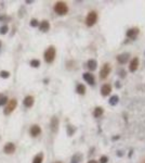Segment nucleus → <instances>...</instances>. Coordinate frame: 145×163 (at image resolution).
<instances>
[{"mask_svg":"<svg viewBox=\"0 0 145 163\" xmlns=\"http://www.w3.org/2000/svg\"><path fill=\"white\" fill-rule=\"evenodd\" d=\"M80 159H81V155H80L79 153H76V155H73V158H71V163H79Z\"/></svg>","mask_w":145,"mask_h":163,"instance_id":"obj_21","label":"nucleus"},{"mask_svg":"<svg viewBox=\"0 0 145 163\" xmlns=\"http://www.w3.org/2000/svg\"><path fill=\"white\" fill-rule=\"evenodd\" d=\"M118 101H119V97L117 96V95H114V96H112L111 98H109V100H108V103L111 104V106H116L117 103H118Z\"/></svg>","mask_w":145,"mask_h":163,"instance_id":"obj_17","label":"nucleus"},{"mask_svg":"<svg viewBox=\"0 0 145 163\" xmlns=\"http://www.w3.org/2000/svg\"><path fill=\"white\" fill-rule=\"evenodd\" d=\"M55 163H61V162H55Z\"/></svg>","mask_w":145,"mask_h":163,"instance_id":"obj_35","label":"nucleus"},{"mask_svg":"<svg viewBox=\"0 0 145 163\" xmlns=\"http://www.w3.org/2000/svg\"><path fill=\"white\" fill-rule=\"evenodd\" d=\"M109 73H111V66H109L108 63H105L102 66L101 71H100V77L102 78V80H105L108 75H109Z\"/></svg>","mask_w":145,"mask_h":163,"instance_id":"obj_5","label":"nucleus"},{"mask_svg":"<svg viewBox=\"0 0 145 163\" xmlns=\"http://www.w3.org/2000/svg\"><path fill=\"white\" fill-rule=\"evenodd\" d=\"M42 160H43V153H39V155H37L34 158L33 163H42Z\"/></svg>","mask_w":145,"mask_h":163,"instance_id":"obj_20","label":"nucleus"},{"mask_svg":"<svg viewBox=\"0 0 145 163\" xmlns=\"http://www.w3.org/2000/svg\"><path fill=\"white\" fill-rule=\"evenodd\" d=\"M1 46H2V43H1V40H0V50H1Z\"/></svg>","mask_w":145,"mask_h":163,"instance_id":"obj_33","label":"nucleus"},{"mask_svg":"<svg viewBox=\"0 0 145 163\" xmlns=\"http://www.w3.org/2000/svg\"><path fill=\"white\" fill-rule=\"evenodd\" d=\"M138 68H139V59L138 58H133L130 62V65H129V71L131 73H133V72L137 71Z\"/></svg>","mask_w":145,"mask_h":163,"instance_id":"obj_12","label":"nucleus"},{"mask_svg":"<svg viewBox=\"0 0 145 163\" xmlns=\"http://www.w3.org/2000/svg\"><path fill=\"white\" fill-rule=\"evenodd\" d=\"M88 163H99V162L95 160H90V161H88Z\"/></svg>","mask_w":145,"mask_h":163,"instance_id":"obj_32","label":"nucleus"},{"mask_svg":"<svg viewBox=\"0 0 145 163\" xmlns=\"http://www.w3.org/2000/svg\"><path fill=\"white\" fill-rule=\"evenodd\" d=\"M30 26H31V27H37V26H39L38 21L36 20V19H31V20H30Z\"/></svg>","mask_w":145,"mask_h":163,"instance_id":"obj_26","label":"nucleus"},{"mask_svg":"<svg viewBox=\"0 0 145 163\" xmlns=\"http://www.w3.org/2000/svg\"><path fill=\"white\" fill-rule=\"evenodd\" d=\"M74 132H75V128H73V127H71V125L67 126V134H68V136H73Z\"/></svg>","mask_w":145,"mask_h":163,"instance_id":"obj_27","label":"nucleus"},{"mask_svg":"<svg viewBox=\"0 0 145 163\" xmlns=\"http://www.w3.org/2000/svg\"><path fill=\"white\" fill-rule=\"evenodd\" d=\"M104 113V110H103V108H101V107H97V108L94 109V112H93V116L94 117H100L101 115Z\"/></svg>","mask_w":145,"mask_h":163,"instance_id":"obj_19","label":"nucleus"},{"mask_svg":"<svg viewBox=\"0 0 145 163\" xmlns=\"http://www.w3.org/2000/svg\"><path fill=\"white\" fill-rule=\"evenodd\" d=\"M9 31V26L8 25H3L0 27V34L1 35H6Z\"/></svg>","mask_w":145,"mask_h":163,"instance_id":"obj_24","label":"nucleus"},{"mask_svg":"<svg viewBox=\"0 0 145 163\" xmlns=\"http://www.w3.org/2000/svg\"><path fill=\"white\" fill-rule=\"evenodd\" d=\"M83 80H85L86 82H87V83L89 84V85L93 86L94 84H95V80H94L93 74L89 73V72H86V73H83Z\"/></svg>","mask_w":145,"mask_h":163,"instance_id":"obj_7","label":"nucleus"},{"mask_svg":"<svg viewBox=\"0 0 145 163\" xmlns=\"http://www.w3.org/2000/svg\"><path fill=\"white\" fill-rule=\"evenodd\" d=\"M87 66H88V69L90 72H93L97 70V60H94V59H90V60L88 61V63H87Z\"/></svg>","mask_w":145,"mask_h":163,"instance_id":"obj_16","label":"nucleus"},{"mask_svg":"<svg viewBox=\"0 0 145 163\" xmlns=\"http://www.w3.org/2000/svg\"><path fill=\"white\" fill-rule=\"evenodd\" d=\"M34 102H35V98L33 97V96H26L23 100V104L26 108H31L33 104H34Z\"/></svg>","mask_w":145,"mask_h":163,"instance_id":"obj_13","label":"nucleus"},{"mask_svg":"<svg viewBox=\"0 0 145 163\" xmlns=\"http://www.w3.org/2000/svg\"><path fill=\"white\" fill-rule=\"evenodd\" d=\"M138 35H139V29H137V27L128 29L127 33H126V36L128 38H130V39H135Z\"/></svg>","mask_w":145,"mask_h":163,"instance_id":"obj_9","label":"nucleus"},{"mask_svg":"<svg viewBox=\"0 0 145 163\" xmlns=\"http://www.w3.org/2000/svg\"><path fill=\"white\" fill-rule=\"evenodd\" d=\"M29 133H30L33 137H37L38 135H40V133H41V128H40L39 125H33L29 129Z\"/></svg>","mask_w":145,"mask_h":163,"instance_id":"obj_14","label":"nucleus"},{"mask_svg":"<svg viewBox=\"0 0 145 163\" xmlns=\"http://www.w3.org/2000/svg\"><path fill=\"white\" fill-rule=\"evenodd\" d=\"M76 92L77 94L79 95H85L86 94V86L83 84H78L76 87Z\"/></svg>","mask_w":145,"mask_h":163,"instance_id":"obj_18","label":"nucleus"},{"mask_svg":"<svg viewBox=\"0 0 145 163\" xmlns=\"http://www.w3.org/2000/svg\"><path fill=\"white\" fill-rule=\"evenodd\" d=\"M8 101H9L8 97H7V96H2V97L0 98V107L4 106L6 103H8Z\"/></svg>","mask_w":145,"mask_h":163,"instance_id":"obj_25","label":"nucleus"},{"mask_svg":"<svg viewBox=\"0 0 145 163\" xmlns=\"http://www.w3.org/2000/svg\"><path fill=\"white\" fill-rule=\"evenodd\" d=\"M40 65V61L37 60V59H33L30 61V66L31 68H39Z\"/></svg>","mask_w":145,"mask_h":163,"instance_id":"obj_22","label":"nucleus"},{"mask_svg":"<svg viewBox=\"0 0 145 163\" xmlns=\"http://www.w3.org/2000/svg\"><path fill=\"white\" fill-rule=\"evenodd\" d=\"M1 97H2V95H1V94H0V98H1Z\"/></svg>","mask_w":145,"mask_h":163,"instance_id":"obj_34","label":"nucleus"},{"mask_svg":"<svg viewBox=\"0 0 145 163\" xmlns=\"http://www.w3.org/2000/svg\"><path fill=\"white\" fill-rule=\"evenodd\" d=\"M120 76H121V77H126V71L121 70V71H120Z\"/></svg>","mask_w":145,"mask_h":163,"instance_id":"obj_30","label":"nucleus"},{"mask_svg":"<svg viewBox=\"0 0 145 163\" xmlns=\"http://www.w3.org/2000/svg\"><path fill=\"white\" fill-rule=\"evenodd\" d=\"M59 124H60V122H59V119H57V116L52 117L51 122H50V127H51L52 133H57V131H59Z\"/></svg>","mask_w":145,"mask_h":163,"instance_id":"obj_8","label":"nucleus"},{"mask_svg":"<svg viewBox=\"0 0 145 163\" xmlns=\"http://www.w3.org/2000/svg\"><path fill=\"white\" fill-rule=\"evenodd\" d=\"M108 161V158L106 155H102L101 159H100V163H107Z\"/></svg>","mask_w":145,"mask_h":163,"instance_id":"obj_28","label":"nucleus"},{"mask_svg":"<svg viewBox=\"0 0 145 163\" xmlns=\"http://www.w3.org/2000/svg\"><path fill=\"white\" fill-rule=\"evenodd\" d=\"M112 92V86L109 84H104V85L101 87V95L103 97H106Z\"/></svg>","mask_w":145,"mask_h":163,"instance_id":"obj_11","label":"nucleus"},{"mask_svg":"<svg viewBox=\"0 0 145 163\" xmlns=\"http://www.w3.org/2000/svg\"><path fill=\"white\" fill-rule=\"evenodd\" d=\"M33 2H34L33 0H26V1H25V3H28V5H29V3H33Z\"/></svg>","mask_w":145,"mask_h":163,"instance_id":"obj_31","label":"nucleus"},{"mask_svg":"<svg viewBox=\"0 0 145 163\" xmlns=\"http://www.w3.org/2000/svg\"><path fill=\"white\" fill-rule=\"evenodd\" d=\"M9 20H11L10 17H7V15H1L0 17V21H9Z\"/></svg>","mask_w":145,"mask_h":163,"instance_id":"obj_29","label":"nucleus"},{"mask_svg":"<svg viewBox=\"0 0 145 163\" xmlns=\"http://www.w3.org/2000/svg\"><path fill=\"white\" fill-rule=\"evenodd\" d=\"M54 11L57 12L59 15H65L68 12V7L63 1H57L55 3V6H54Z\"/></svg>","mask_w":145,"mask_h":163,"instance_id":"obj_2","label":"nucleus"},{"mask_svg":"<svg viewBox=\"0 0 145 163\" xmlns=\"http://www.w3.org/2000/svg\"><path fill=\"white\" fill-rule=\"evenodd\" d=\"M17 107V100L16 99H11V100L8 101V104H7V107L4 108V110H3V114L4 115H9L11 114L12 112L14 111V109Z\"/></svg>","mask_w":145,"mask_h":163,"instance_id":"obj_3","label":"nucleus"},{"mask_svg":"<svg viewBox=\"0 0 145 163\" xmlns=\"http://www.w3.org/2000/svg\"><path fill=\"white\" fill-rule=\"evenodd\" d=\"M49 29H50V23H49V21L45 20L39 24V31L40 32H42V33H47Z\"/></svg>","mask_w":145,"mask_h":163,"instance_id":"obj_15","label":"nucleus"},{"mask_svg":"<svg viewBox=\"0 0 145 163\" xmlns=\"http://www.w3.org/2000/svg\"><path fill=\"white\" fill-rule=\"evenodd\" d=\"M15 149H16V147H15V145L13 143H7L4 145V147H3V151L7 155H11V153H13L15 151Z\"/></svg>","mask_w":145,"mask_h":163,"instance_id":"obj_6","label":"nucleus"},{"mask_svg":"<svg viewBox=\"0 0 145 163\" xmlns=\"http://www.w3.org/2000/svg\"><path fill=\"white\" fill-rule=\"evenodd\" d=\"M129 57H130V53L123 52V53H120L117 56V61H118L120 64H125V63L129 60Z\"/></svg>","mask_w":145,"mask_h":163,"instance_id":"obj_10","label":"nucleus"},{"mask_svg":"<svg viewBox=\"0 0 145 163\" xmlns=\"http://www.w3.org/2000/svg\"><path fill=\"white\" fill-rule=\"evenodd\" d=\"M10 72L9 71H0V77H2V78H9L10 77Z\"/></svg>","mask_w":145,"mask_h":163,"instance_id":"obj_23","label":"nucleus"},{"mask_svg":"<svg viewBox=\"0 0 145 163\" xmlns=\"http://www.w3.org/2000/svg\"><path fill=\"white\" fill-rule=\"evenodd\" d=\"M97 13L95 11H90L88 13V15H87V17H86V24H87V26H89V27H91V26H93L94 24L97 23Z\"/></svg>","mask_w":145,"mask_h":163,"instance_id":"obj_4","label":"nucleus"},{"mask_svg":"<svg viewBox=\"0 0 145 163\" xmlns=\"http://www.w3.org/2000/svg\"><path fill=\"white\" fill-rule=\"evenodd\" d=\"M55 54H57V50H55V47L50 46L45 52V61L47 63H52L55 59Z\"/></svg>","mask_w":145,"mask_h":163,"instance_id":"obj_1","label":"nucleus"}]
</instances>
